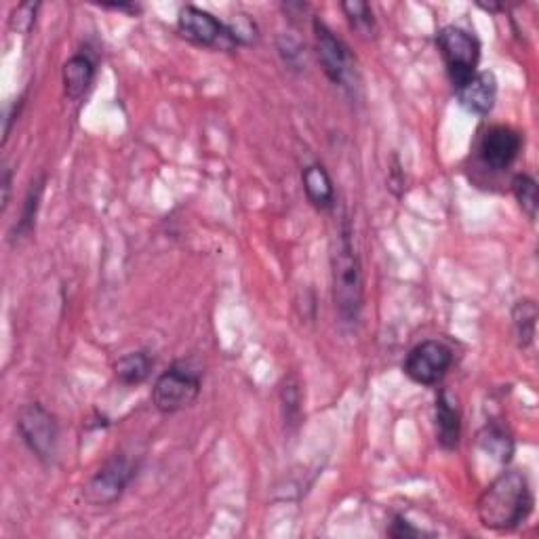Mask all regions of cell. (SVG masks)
Segmentation results:
<instances>
[{
	"label": "cell",
	"instance_id": "cell-1",
	"mask_svg": "<svg viewBox=\"0 0 539 539\" xmlns=\"http://www.w3.org/2000/svg\"><path fill=\"white\" fill-rule=\"evenodd\" d=\"M533 504L527 476L518 470H506L478 497V521L491 531H510L527 521Z\"/></svg>",
	"mask_w": 539,
	"mask_h": 539
},
{
	"label": "cell",
	"instance_id": "cell-2",
	"mask_svg": "<svg viewBox=\"0 0 539 539\" xmlns=\"http://www.w3.org/2000/svg\"><path fill=\"white\" fill-rule=\"evenodd\" d=\"M333 272V302L342 323L354 325L363 312L365 304V281L361 257L356 253L352 226L344 217L342 226L337 230V241L331 255Z\"/></svg>",
	"mask_w": 539,
	"mask_h": 539
},
{
	"label": "cell",
	"instance_id": "cell-3",
	"mask_svg": "<svg viewBox=\"0 0 539 539\" xmlns=\"http://www.w3.org/2000/svg\"><path fill=\"white\" fill-rule=\"evenodd\" d=\"M436 45L447 66L451 83L457 91L476 74L478 62H481V43H478L474 34L464 28L445 26L436 34Z\"/></svg>",
	"mask_w": 539,
	"mask_h": 539
},
{
	"label": "cell",
	"instance_id": "cell-4",
	"mask_svg": "<svg viewBox=\"0 0 539 539\" xmlns=\"http://www.w3.org/2000/svg\"><path fill=\"white\" fill-rule=\"evenodd\" d=\"M198 394H201V371L179 361L158 375L152 388V403L161 413L171 415L188 409Z\"/></svg>",
	"mask_w": 539,
	"mask_h": 539
},
{
	"label": "cell",
	"instance_id": "cell-5",
	"mask_svg": "<svg viewBox=\"0 0 539 539\" xmlns=\"http://www.w3.org/2000/svg\"><path fill=\"white\" fill-rule=\"evenodd\" d=\"M137 474V466L127 453H114L102 464L83 487V497L89 506L108 508L123 497L125 489Z\"/></svg>",
	"mask_w": 539,
	"mask_h": 539
},
{
	"label": "cell",
	"instance_id": "cell-6",
	"mask_svg": "<svg viewBox=\"0 0 539 539\" xmlns=\"http://www.w3.org/2000/svg\"><path fill=\"white\" fill-rule=\"evenodd\" d=\"M17 432L24 445L43 464H53L59 445V428L55 417L41 405L30 403L17 415Z\"/></svg>",
	"mask_w": 539,
	"mask_h": 539
},
{
	"label": "cell",
	"instance_id": "cell-7",
	"mask_svg": "<svg viewBox=\"0 0 539 539\" xmlns=\"http://www.w3.org/2000/svg\"><path fill=\"white\" fill-rule=\"evenodd\" d=\"M177 30L186 38V41L194 45L224 49V51H230L236 47L230 28L224 22H219L213 13L198 9L194 5H186L182 11H179Z\"/></svg>",
	"mask_w": 539,
	"mask_h": 539
},
{
	"label": "cell",
	"instance_id": "cell-8",
	"mask_svg": "<svg viewBox=\"0 0 539 539\" xmlns=\"http://www.w3.org/2000/svg\"><path fill=\"white\" fill-rule=\"evenodd\" d=\"M453 365V352L447 344L428 339V342L417 344L403 365L405 375L415 384L436 386L447 375Z\"/></svg>",
	"mask_w": 539,
	"mask_h": 539
},
{
	"label": "cell",
	"instance_id": "cell-9",
	"mask_svg": "<svg viewBox=\"0 0 539 539\" xmlns=\"http://www.w3.org/2000/svg\"><path fill=\"white\" fill-rule=\"evenodd\" d=\"M312 28L316 38L318 62H321L323 72L333 85L344 87L352 74V59L346 43L318 17L312 22Z\"/></svg>",
	"mask_w": 539,
	"mask_h": 539
},
{
	"label": "cell",
	"instance_id": "cell-10",
	"mask_svg": "<svg viewBox=\"0 0 539 539\" xmlns=\"http://www.w3.org/2000/svg\"><path fill=\"white\" fill-rule=\"evenodd\" d=\"M523 137L506 125L489 127L478 142V158L491 171H506L521 154Z\"/></svg>",
	"mask_w": 539,
	"mask_h": 539
},
{
	"label": "cell",
	"instance_id": "cell-11",
	"mask_svg": "<svg viewBox=\"0 0 539 539\" xmlns=\"http://www.w3.org/2000/svg\"><path fill=\"white\" fill-rule=\"evenodd\" d=\"M436 441L445 451H453L462 438V413H459L455 396L449 390H441L434 407Z\"/></svg>",
	"mask_w": 539,
	"mask_h": 539
},
{
	"label": "cell",
	"instance_id": "cell-12",
	"mask_svg": "<svg viewBox=\"0 0 539 539\" xmlns=\"http://www.w3.org/2000/svg\"><path fill=\"white\" fill-rule=\"evenodd\" d=\"M459 104H462L468 112L478 114V116H487L493 106H495V97H497V81L495 74L485 70V72H476L470 81L457 89Z\"/></svg>",
	"mask_w": 539,
	"mask_h": 539
},
{
	"label": "cell",
	"instance_id": "cell-13",
	"mask_svg": "<svg viewBox=\"0 0 539 539\" xmlns=\"http://www.w3.org/2000/svg\"><path fill=\"white\" fill-rule=\"evenodd\" d=\"M302 184L308 201L318 211H329L335 205V190L333 182L323 165H308L302 173Z\"/></svg>",
	"mask_w": 539,
	"mask_h": 539
},
{
	"label": "cell",
	"instance_id": "cell-14",
	"mask_svg": "<svg viewBox=\"0 0 539 539\" xmlns=\"http://www.w3.org/2000/svg\"><path fill=\"white\" fill-rule=\"evenodd\" d=\"M93 78H95V64L89 55L70 57L62 70L66 97L72 99V102L81 99L87 93V89L91 87Z\"/></svg>",
	"mask_w": 539,
	"mask_h": 539
},
{
	"label": "cell",
	"instance_id": "cell-15",
	"mask_svg": "<svg viewBox=\"0 0 539 539\" xmlns=\"http://www.w3.org/2000/svg\"><path fill=\"white\" fill-rule=\"evenodd\" d=\"M154 367L152 356L144 350L129 352L114 363V375L123 386H139L150 377Z\"/></svg>",
	"mask_w": 539,
	"mask_h": 539
},
{
	"label": "cell",
	"instance_id": "cell-16",
	"mask_svg": "<svg viewBox=\"0 0 539 539\" xmlns=\"http://www.w3.org/2000/svg\"><path fill=\"white\" fill-rule=\"evenodd\" d=\"M512 325L518 348H529L537 329V306L533 299H521L512 310Z\"/></svg>",
	"mask_w": 539,
	"mask_h": 539
},
{
	"label": "cell",
	"instance_id": "cell-17",
	"mask_svg": "<svg viewBox=\"0 0 539 539\" xmlns=\"http://www.w3.org/2000/svg\"><path fill=\"white\" fill-rule=\"evenodd\" d=\"M43 190H45V175H41V177L34 179V182H32V186H30V190H28V194H26L24 207H22V215H19L17 224L13 226L11 241H19V238L28 236V234L34 230L36 213H38V207H41Z\"/></svg>",
	"mask_w": 539,
	"mask_h": 539
},
{
	"label": "cell",
	"instance_id": "cell-18",
	"mask_svg": "<svg viewBox=\"0 0 539 539\" xmlns=\"http://www.w3.org/2000/svg\"><path fill=\"white\" fill-rule=\"evenodd\" d=\"M512 192L516 196L518 205H521L523 213L529 217V222H535L537 219V207H539V194H537V182L527 175V173H518L512 179Z\"/></svg>",
	"mask_w": 539,
	"mask_h": 539
},
{
	"label": "cell",
	"instance_id": "cell-19",
	"mask_svg": "<svg viewBox=\"0 0 539 539\" xmlns=\"http://www.w3.org/2000/svg\"><path fill=\"white\" fill-rule=\"evenodd\" d=\"M481 445L487 453L495 455L499 462H508L514 449L510 434L502 426H495V424L485 428V434H481Z\"/></svg>",
	"mask_w": 539,
	"mask_h": 539
},
{
	"label": "cell",
	"instance_id": "cell-20",
	"mask_svg": "<svg viewBox=\"0 0 539 539\" xmlns=\"http://www.w3.org/2000/svg\"><path fill=\"white\" fill-rule=\"evenodd\" d=\"M342 11L346 13L350 26L361 32L365 36H371V32H375V19H373V11L363 0H346L342 3Z\"/></svg>",
	"mask_w": 539,
	"mask_h": 539
},
{
	"label": "cell",
	"instance_id": "cell-21",
	"mask_svg": "<svg viewBox=\"0 0 539 539\" xmlns=\"http://www.w3.org/2000/svg\"><path fill=\"white\" fill-rule=\"evenodd\" d=\"M281 401L285 409V424L297 426L302 417V392H299V382L295 375H289L281 388Z\"/></svg>",
	"mask_w": 539,
	"mask_h": 539
},
{
	"label": "cell",
	"instance_id": "cell-22",
	"mask_svg": "<svg viewBox=\"0 0 539 539\" xmlns=\"http://www.w3.org/2000/svg\"><path fill=\"white\" fill-rule=\"evenodd\" d=\"M38 7H41L38 3H22L19 7H15V11L9 19L11 30L17 34H30V30L34 28V22H36Z\"/></svg>",
	"mask_w": 539,
	"mask_h": 539
},
{
	"label": "cell",
	"instance_id": "cell-23",
	"mask_svg": "<svg viewBox=\"0 0 539 539\" xmlns=\"http://www.w3.org/2000/svg\"><path fill=\"white\" fill-rule=\"evenodd\" d=\"M388 535H390V537H396V539H413V537H424L426 533H424V531H419V529H415V527L407 521L405 516L396 514V516H394V521H392V525H390V529H388Z\"/></svg>",
	"mask_w": 539,
	"mask_h": 539
},
{
	"label": "cell",
	"instance_id": "cell-24",
	"mask_svg": "<svg viewBox=\"0 0 539 539\" xmlns=\"http://www.w3.org/2000/svg\"><path fill=\"white\" fill-rule=\"evenodd\" d=\"M9 194H11V169L5 167L3 171V209L9 205Z\"/></svg>",
	"mask_w": 539,
	"mask_h": 539
}]
</instances>
